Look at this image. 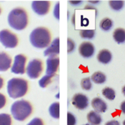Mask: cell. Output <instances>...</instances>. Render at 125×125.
Returning <instances> with one entry per match:
<instances>
[{
    "label": "cell",
    "instance_id": "obj_1",
    "mask_svg": "<svg viewBox=\"0 0 125 125\" xmlns=\"http://www.w3.org/2000/svg\"><path fill=\"white\" fill-rule=\"evenodd\" d=\"M31 44L37 49H42L47 47L51 41V34L45 27H38L34 29L30 36Z\"/></svg>",
    "mask_w": 125,
    "mask_h": 125
},
{
    "label": "cell",
    "instance_id": "obj_2",
    "mask_svg": "<svg viewBox=\"0 0 125 125\" xmlns=\"http://www.w3.org/2000/svg\"><path fill=\"white\" fill-rule=\"evenodd\" d=\"M8 23L10 27L14 30L18 31L24 30L28 23L27 12L21 8L14 9L8 15Z\"/></svg>",
    "mask_w": 125,
    "mask_h": 125
},
{
    "label": "cell",
    "instance_id": "obj_3",
    "mask_svg": "<svg viewBox=\"0 0 125 125\" xmlns=\"http://www.w3.org/2000/svg\"><path fill=\"white\" fill-rule=\"evenodd\" d=\"M8 93L12 99H17L25 96L28 90V83L22 78H13L8 82Z\"/></svg>",
    "mask_w": 125,
    "mask_h": 125
},
{
    "label": "cell",
    "instance_id": "obj_4",
    "mask_svg": "<svg viewBox=\"0 0 125 125\" xmlns=\"http://www.w3.org/2000/svg\"><path fill=\"white\" fill-rule=\"evenodd\" d=\"M10 111L14 119L21 121L30 116L33 112V107L27 101L19 100L12 105Z\"/></svg>",
    "mask_w": 125,
    "mask_h": 125
},
{
    "label": "cell",
    "instance_id": "obj_5",
    "mask_svg": "<svg viewBox=\"0 0 125 125\" xmlns=\"http://www.w3.org/2000/svg\"><path fill=\"white\" fill-rule=\"evenodd\" d=\"M44 69L43 62L39 59H33L29 62L26 68V74L31 79H36L41 75Z\"/></svg>",
    "mask_w": 125,
    "mask_h": 125
},
{
    "label": "cell",
    "instance_id": "obj_6",
    "mask_svg": "<svg viewBox=\"0 0 125 125\" xmlns=\"http://www.w3.org/2000/svg\"><path fill=\"white\" fill-rule=\"evenodd\" d=\"M0 42L3 46L8 49H13L17 45L19 39L14 33L8 30L0 31Z\"/></svg>",
    "mask_w": 125,
    "mask_h": 125
},
{
    "label": "cell",
    "instance_id": "obj_7",
    "mask_svg": "<svg viewBox=\"0 0 125 125\" xmlns=\"http://www.w3.org/2000/svg\"><path fill=\"white\" fill-rule=\"evenodd\" d=\"M26 57L24 55L19 54L16 55L14 62L11 68V72L15 74H23L25 73V65L26 62Z\"/></svg>",
    "mask_w": 125,
    "mask_h": 125
},
{
    "label": "cell",
    "instance_id": "obj_8",
    "mask_svg": "<svg viewBox=\"0 0 125 125\" xmlns=\"http://www.w3.org/2000/svg\"><path fill=\"white\" fill-rule=\"evenodd\" d=\"M72 103L77 109L83 110L88 106V98L85 94L77 93L73 96Z\"/></svg>",
    "mask_w": 125,
    "mask_h": 125
},
{
    "label": "cell",
    "instance_id": "obj_9",
    "mask_svg": "<svg viewBox=\"0 0 125 125\" xmlns=\"http://www.w3.org/2000/svg\"><path fill=\"white\" fill-rule=\"evenodd\" d=\"M50 6V1H33L31 5L33 11L39 15H44L47 14Z\"/></svg>",
    "mask_w": 125,
    "mask_h": 125
},
{
    "label": "cell",
    "instance_id": "obj_10",
    "mask_svg": "<svg viewBox=\"0 0 125 125\" xmlns=\"http://www.w3.org/2000/svg\"><path fill=\"white\" fill-rule=\"evenodd\" d=\"M46 75L54 76L57 72L60 64V59L56 56H50L47 60Z\"/></svg>",
    "mask_w": 125,
    "mask_h": 125
},
{
    "label": "cell",
    "instance_id": "obj_11",
    "mask_svg": "<svg viewBox=\"0 0 125 125\" xmlns=\"http://www.w3.org/2000/svg\"><path fill=\"white\" fill-rule=\"evenodd\" d=\"M95 49L93 44L90 42H83L79 48V53L84 58H90L94 55Z\"/></svg>",
    "mask_w": 125,
    "mask_h": 125
},
{
    "label": "cell",
    "instance_id": "obj_12",
    "mask_svg": "<svg viewBox=\"0 0 125 125\" xmlns=\"http://www.w3.org/2000/svg\"><path fill=\"white\" fill-rule=\"evenodd\" d=\"M60 53V38H57L54 39L50 45L44 51L45 56H55Z\"/></svg>",
    "mask_w": 125,
    "mask_h": 125
},
{
    "label": "cell",
    "instance_id": "obj_13",
    "mask_svg": "<svg viewBox=\"0 0 125 125\" xmlns=\"http://www.w3.org/2000/svg\"><path fill=\"white\" fill-rule=\"evenodd\" d=\"M12 59L5 52H0V71H6L10 68Z\"/></svg>",
    "mask_w": 125,
    "mask_h": 125
},
{
    "label": "cell",
    "instance_id": "obj_14",
    "mask_svg": "<svg viewBox=\"0 0 125 125\" xmlns=\"http://www.w3.org/2000/svg\"><path fill=\"white\" fill-rule=\"evenodd\" d=\"M91 105L98 113H104L107 109V105L105 102L99 98H94L91 101Z\"/></svg>",
    "mask_w": 125,
    "mask_h": 125
},
{
    "label": "cell",
    "instance_id": "obj_15",
    "mask_svg": "<svg viewBox=\"0 0 125 125\" xmlns=\"http://www.w3.org/2000/svg\"><path fill=\"white\" fill-rule=\"evenodd\" d=\"M112 58V55L111 52L107 49H103L98 53L97 59L98 61L103 64H106L111 61Z\"/></svg>",
    "mask_w": 125,
    "mask_h": 125
},
{
    "label": "cell",
    "instance_id": "obj_16",
    "mask_svg": "<svg viewBox=\"0 0 125 125\" xmlns=\"http://www.w3.org/2000/svg\"><path fill=\"white\" fill-rule=\"evenodd\" d=\"M87 120L91 125H99L102 122L101 116L94 110H91L88 114Z\"/></svg>",
    "mask_w": 125,
    "mask_h": 125
},
{
    "label": "cell",
    "instance_id": "obj_17",
    "mask_svg": "<svg viewBox=\"0 0 125 125\" xmlns=\"http://www.w3.org/2000/svg\"><path fill=\"white\" fill-rule=\"evenodd\" d=\"M113 38L118 44H122L125 42V30L121 28H116L113 33Z\"/></svg>",
    "mask_w": 125,
    "mask_h": 125
},
{
    "label": "cell",
    "instance_id": "obj_18",
    "mask_svg": "<svg viewBox=\"0 0 125 125\" xmlns=\"http://www.w3.org/2000/svg\"><path fill=\"white\" fill-rule=\"evenodd\" d=\"M91 80L97 84H103L106 81V76L102 72H95L91 75Z\"/></svg>",
    "mask_w": 125,
    "mask_h": 125
},
{
    "label": "cell",
    "instance_id": "obj_19",
    "mask_svg": "<svg viewBox=\"0 0 125 125\" xmlns=\"http://www.w3.org/2000/svg\"><path fill=\"white\" fill-rule=\"evenodd\" d=\"M49 113L52 117L55 119L60 118V104L59 103H54L49 107Z\"/></svg>",
    "mask_w": 125,
    "mask_h": 125
},
{
    "label": "cell",
    "instance_id": "obj_20",
    "mask_svg": "<svg viewBox=\"0 0 125 125\" xmlns=\"http://www.w3.org/2000/svg\"><path fill=\"white\" fill-rule=\"evenodd\" d=\"M99 26L103 31H109L113 26L112 20L109 18H104L101 21Z\"/></svg>",
    "mask_w": 125,
    "mask_h": 125
},
{
    "label": "cell",
    "instance_id": "obj_21",
    "mask_svg": "<svg viewBox=\"0 0 125 125\" xmlns=\"http://www.w3.org/2000/svg\"><path fill=\"white\" fill-rule=\"evenodd\" d=\"M103 96L106 99L112 101L115 98V91L113 88L110 87H105L102 91Z\"/></svg>",
    "mask_w": 125,
    "mask_h": 125
},
{
    "label": "cell",
    "instance_id": "obj_22",
    "mask_svg": "<svg viewBox=\"0 0 125 125\" xmlns=\"http://www.w3.org/2000/svg\"><path fill=\"white\" fill-rule=\"evenodd\" d=\"M95 32L93 30H82L80 31V36L83 39H91L94 38Z\"/></svg>",
    "mask_w": 125,
    "mask_h": 125
},
{
    "label": "cell",
    "instance_id": "obj_23",
    "mask_svg": "<svg viewBox=\"0 0 125 125\" xmlns=\"http://www.w3.org/2000/svg\"><path fill=\"white\" fill-rule=\"evenodd\" d=\"M12 119L10 115L7 114H0V125H11Z\"/></svg>",
    "mask_w": 125,
    "mask_h": 125
},
{
    "label": "cell",
    "instance_id": "obj_24",
    "mask_svg": "<svg viewBox=\"0 0 125 125\" xmlns=\"http://www.w3.org/2000/svg\"><path fill=\"white\" fill-rule=\"evenodd\" d=\"M109 3L110 8L115 10H121L125 4V2L123 1H110Z\"/></svg>",
    "mask_w": 125,
    "mask_h": 125
},
{
    "label": "cell",
    "instance_id": "obj_25",
    "mask_svg": "<svg viewBox=\"0 0 125 125\" xmlns=\"http://www.w3.org/2000/svg\"><path fill=\"white\" fill-rule=\"evenodd\" d=\"M53 75H45V76L43 77L42 79H40L39 81V85L42 88L46 87L52 81V78L53 77Z\"/></svg>",
    "mask_w": 125,
    "mask_h": 125
},
{
    "label": "cell",
    "instance_id": "obj_26",
    "mask_svg": "<svg viewBox=\"0 0 125 125\" xmlns=\"http://www.w3.org/2000/svg\"><path fill=\"white\" fill-rule=\"evenodd\" d=\"M81 86L83 90H90L92 88V83L91 82V79L89 77L84 78L81 80Z\"/></svg>",
    "mask_w": 125,
    "mask_h": 125
},
{
    "label": "cell",
    "instance_id": "obj_27",
    "mask_svg": "<svg viewBox=\"0 0 125 125\" xmlns=\"http://www.w3.org/2000/svg\"><path fill=\"white\" fill-rule=\"evenodd\" d=\"M76 125V118L75 116L71 112H68L67 114V125Z\"/></svg>",
    "mask_w": 125,
    "mask_h": 125
},
{
    "label": "cell",
    "instance_id": "obj_28",
    "mask_svg": "<svg viewBox=\"0 0 125 125\" xmlns=\"http://www.w3.org/2000/svg\"><path fill=\"white\" fill-rule=\"evenodd\" d=\"M27 125H44V121L39 118H34Z\"/></svg>",
    "mask_w": 125,
    "mask_h": 125
},
{
    "label": "cell",
    "instance_id": "obj_29",
    "mask_svg": "<svg viewBox=\"0 0 125 125\" xmlns=\"http://www.w3.org/2000/svg\"><path fill=\"white\" fill-rule=\"evenodd\" d=\"M75 48V44L74 41L71 39H68V52L70 53L74 50Z\"/></svg>",
    "mask_w": 125,
    "mask_h": 125
},
{
    "label": "cell",
    "instance_id": "obj_30",
    "mask_svg": "<svg viewBox=\"0 0 125 125\" xmlns=\"http://www.w3.org/2000/svg\"><path fill=\"white\" fill-rule=\"evenodd\" d=\"M6 103V98L3 94L0 93V109L4 107Z\"/></svg>",
    "mask_w": 125,
    "mask_h": 125
},
{
    "label": "cell",
    "instance_id": "obj_31",
    "mask_svg": "<svg viewBox=\"0 0 125 125\" xmlns=\"http://www.w3.org/2000/svg\"><path fill=\"white\" fill-rule=\"evenodd\" d=\"M105 125H120V123L116 120H112V121H109L107 122L105 124Z\"/></svg>",
    "mask_w": 125,
    "mask_h": 125
},
{
    "label": "cell",
    "instance_id": "obj_32",
    "mask_svg": "<svg viewBox=\"0 0 125 125\" xmlns=\"http://www.w3.org/2000/svg\"><path fill=\"white\" fill-rule=\"evenodd\" d=\"M120 109H121L122 112L124 114H125V101L122 102V103L121 104V105H120Z\"/></svg>",
    "mask_w": 125,
    "mask_h": 125
},
{
    "label": "cell",
    "instance_id": "obj_33",
    "mask_svg": "<svg viewBox=\"0 0 125 125\" xmlns=\"http://www.w3.org/2000/svg\"><path fill=\"white\" fill-rule=\"evenodd\" d=\"M69 3H70L71 4H73V5L77 6V5H79V4L82 3V1H69Z\"/></svg>",
    "mask_w": 125,
    "mask_h": 125
},
{
    "label": "cell",
    "instance_id": "obj_34",
    "mask_svg": "<svg viewBox=\"0 0 125 125\" xmlns=\"http://www.w3.org/2000/svg\"><path fill=\"white\" fill-rule=\"evenodd\" d=\"M4 85V80H3V78L0 77V90L2 88Z\"/></svg>",
    "mask_w": 125,
    "mask_h": 125
},
{
    "label": "cell",
    "instance_id": "obj_35",
    "mask_svg": "<svg viewBox=\"0 0 125 125\" xmlns=\"http://www.w3.org/2000/svg\"><path fill=\"white\" fill-rule=\"evenodd\" d=\"M122 93H123V94L125 96V85L123 86V88H122Z\"/></svg>",
    "mask_w": 125,
    "mask_h": 125
},
{
    "label": "cell",
    "instance_id": "obj_36",
    "mask_svg": "<svg viewBox=\"0 0 125 125\" xmlns=\"http://www.w3.org/2000/svg\"><path fill=\"white\" fill-rule=\"evenodd\" d=\"M123 125H125V120L123 122Z\"/></svg>",
    "mask_w": 125,
    "mask_h": 125
},
{
    "label": "cell",
    "instance_id": "obj_37",
    "mask_svg": "<svg viewBox=\"0 0 125 125\" xmlns=\"http://www.w3.org/2000/svg\"><path fill=\"white\" fill-rule=\"evenodd\" d=\"M1 8H0V14H1Z\"/></svg>",
    "mask_w": 125,
    "mask_h": 125
},
{
    "label": "cell",
    "instance_id": "obj_38",
    "mask_svg": "<svg viewBox=\"0 0 125 125\" xmlns=\"http://www.w3.org/2000/svg\"><path fill=\"white\" fill-rule=\"evenodd\" d=\"M89 125V124H86V125Z\"/></svg>",
    "mask_w": 125,
    "mask_h": 125
}]
</instances>
